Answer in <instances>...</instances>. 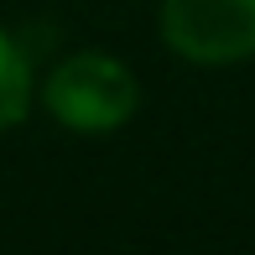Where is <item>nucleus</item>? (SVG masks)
<instances>
[{
  "label": "nucleus",
  "mask_w": 255,
  "mask_h": 255,
  "mask_svg": "<svg viewBox=\"0 0 255 255\" xmlns=\"http://www.w3.org/2000/svg\"><path fill=\"white\" fill-rule=\"evenodd\" d=\"M31 99H37V78H31V57L0 26V135L16 130L31 115Z\"/></svg>",
  "instance_id": "nucleus-3"
},
{
  "label": "nucleus",
  "mask_w": 255,
  "mask_h": 255,
  "mask_svg": "<svg viewBox=\"0 0 255 255\" xmlns=\"http://www.w3.org/2000/svg\"><path fill=\"white\" fill-rule=\"evenodd\" d=\"M42 110L52 115L63 130L73 135H104L120 130L135 110H141V78L130 63H120L104 47H78L57 57L42 78Z\"/></svg>",
  "instance_id": "nucleus-1"
},
{
  "label": "nucleus",
  "mask_w": 255,
  "mask_h": 255,
  "mask_svg": "<svg viewBox=\"0 0 255 255\" xmlns=\"http://www.w3.org/2000/svg\"><path fill=\"white\" fill-rule=\"evenodd\" d=\"M156 26L193 68H235L255 57V0H161Z\"/></svg>",
  "instance_id": "nucleus-2"
}]
</instances>
